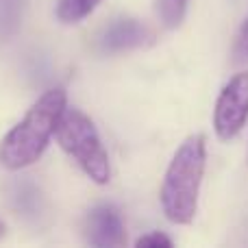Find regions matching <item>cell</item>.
I'll return each instance as SVG.
<instances>
[{
	"label": "cell",
	"mask_w": 248,
	"mask_h": 248,
	"mask_svg": "<svg viewBox=\"0 0 248 248\" xmlns=\"http://www.w3.org/2000/svg\"><path fill=\"white\" fill-rule=\"evenodd\" d=\"M26 0H0V42H9L22 24Z\"/></svg>",
	"instance_id": "obj_8"
},
{
	"label": "cell",
	"mask_w": 248,
	"mask_h": 248,
	"mask_svg": "<svg viewBox=\"0 0 248 248\" xmlns=\"http://www.w3.org/2000/svg\"><path fill=\"white\" fill-rule=\"evenodd\" d=\"M11 202L24 218H37L42 214V194L31 181H17L11 187Z\"/></svg>",
	"instance_id": "obj_7"
},
{
	"label": "cell",
	"mask_w": 248,
	"mask_h": 248,
	"mask_svg": "<svg viewBox=\"0 0 248 248\" xmlns=\"http://www.w3.org/2000/svg\"><path fill=\"white\" fill-rule=\"evenodd\" d=\"M248 122V72H240L222 90L214 111L216 135L229 141L240 135Z\"/></svg>",
	"instance_id": "obj_4"
},
{
	"label": "cell",
	"mask_w": 248,
	"mask_h": 248,
	"mask_svg": "<svg viewBox=\"0 0 248 248\" xmlns=\"http://www.w3.org/2000/svg\"><path fill=\"white\" fill-rule=\"evenodd\" d=\"M189 0H159V16L168 29H179L185 20Z\"/></svg>",
	"instance_id": "obj_10"
},
{
	"label": "cell",
	"mask_w": 248,
	"mask_h": 248,
	"mask_svg": "<svg viewBox=\"0 0 248 248\" xmlns=\"http://www.w3.org/2000/svg\"><path fill=\"white\" fill-rule=\"evenodd\" d=\"M85 237L92 246L98 248H116L124 246V222L120 211L113 205H98L87 214L85 220Z\"/></svg>",
	"instance_id": "obj_5"
},
{
	"label": "cell",
	"mask_w": 248,
	"mask_h": 248,
	"mask_svg": "<svg viewBox=\"0 0 248 248\" xmlns=\"http://www.w3.org/2000/svg\"><path fill=\"white\" fill-rule=\"evenodd\" d=\"M98 2L100 0H59V4H57V17L63 24L81 22L83 17H87L98 7Z\"/></svg>",
	"instance_id": "obj_9"
},
{
	"label": "cell",
	"mask_w": 248,
	"mask_h": 248,
	"mask_svg": "<svg viewBox=\"0 0 248 248\" xmlns=\"http://www.w3.org/2000/svg\"><path fill=\"white\" fill-rule=\"evenodd\" d=\"M233 61L235 63H244L248 61V17L242 24L240 33L235 37V46H233Z\"/></svg>",
	"instance_id": "obj_11"
},
{
	"label": "cell",
	"mask_w": 248,
	"mask_h": 248,
	"mask_svg": "<svg viewBox=\"0 0 248 248\" xmlns=\"http://www.w3.org/2000/svg\"><path fill=\"white\" fill-rule=\"evenodd\" d=\"M202 174H205V137L192 135L181 144L163 176L161 207L174 224H189L198 209Z\"/></svg>",
	"instance_id": "obj_2"
},
{
	"label": "cell",
	"mask_w": 248,
	"mask_h": 248,
	"mask_svg": "<svg viewBox=\"0 0 248 248\" xmlns=\"http://www.w3.org/2000/svg\"><path fill=\"white\" fill-rule=\"evenodd\" d=\"M2 235H4V224L0 222V237H2Z\"/></svg>",
	"instance_id": "obj_13"
},
{
	"label": "cell",
	"mask_w": 248,
	"mask_h": 248,
	"mask_svg": "<svg viewBox=\"0 0 248 248\" xmlns=\"http://www.w3.org/2000/svg\"><path fill=\"white\" fill-rule=\"evenodd\" d=\"M137 248H170L172 246V240L168 235H163V233H148V235L140 237V240L135 242Z\"/></svg>",
	"instance_id": "obj_12"
},
{
	"label": "cell",
	"mask_w": 248,
	"mask_h": 248,
	"mask_svg": "<svg viewBox=\"0 0 248 248\" xmlns=\"http://www.w3.org/2000/svg\"><path fill=\"white\" fill-rule=\"evenodd\" d=\"M150 39H153V31L144 22L133 20V17H122L103 31L98 39V48L100 52L116 55V52L146 46V44H150Z\"/></svg>",
	"instance_id": "obj_6"
},
{
	"label": "cell",
	"mask_w": 248,
	"mask_h": 248,
	"mask_svg": "<svg viewBox=\"0 0 248 248\" xmlns=\"http://www.w3.org/2000/svg\"><path fill=\"white\" fill-rule=\"evenodd\" d=\"M57 141L59 146L81 166V170L90 176L94 183H109L111 168L100 135L94 122L78 109H63L57 124Z\"/></svg>",
	"instance_id": "obj_3"
},
{
	"label": "cell",
	"mask_w": 248,
	"mask_h": 248,
	"mask_svg": "<svg viewBox=\"0 0 248 248\" xmlns=\"http://www.w3.org/2000/svg\"><path fill=\"white\" fill-rule=\"evenodd\" d=\"M63 109L65 92L61 87L48 90L0 141V166L11 172L33 166L57 131Z\"/></svg>",
	"instance_id": "obj_1"
}]
</instances>
